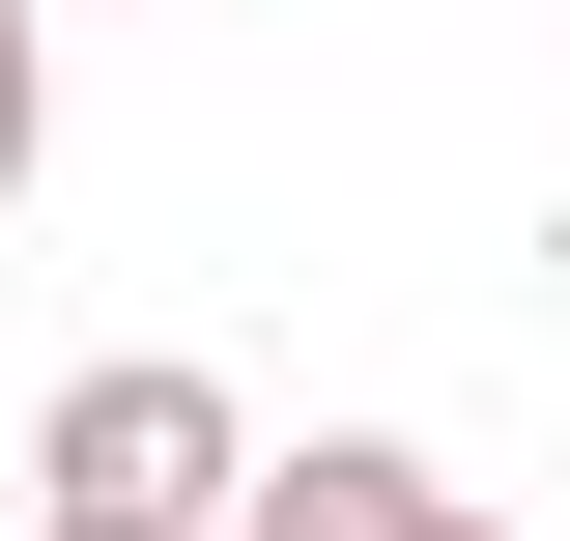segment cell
<instances>
[{
	"mask_svg": "<svg viewBox=\"0 0 570 541\" xmlns=\"http://www.w3.org/2000/svg\"><path fill=\"white\" fill-rule=\"evenodd\" d=\"M29 29H142V0H29Z\"/></svg>",
	"mask_w": 570,
	"mask_h": 541,
	"instance_id": "277c9868",
	"label": "cell"
},
{
	"mask_svg": "<svg viewBox=\"0 0 570 541\" xmlns=\"http://www.w3.org/2000/svg\"><path fill=\"white\" fill-rule=\"evenodd\" d=\"M257 484V400H228L200 342H86L58 400H29V513H142V541H228Z\"/></svg>",
	"mask_w": 570,
	"mask_h": 541,
	"instance_id": "6da1fadb",
	"label": "cell"
},
{
	"mask_svg": "<svg viewBox=\"0 0 570 541\" xmlns=\"http://www.w3.org/2000/svg\"><path fill=\"white\" fill-rule=\"evenodd\" d=\"M29 171H58V29L0 0V200H29Z\"/></svg>",
	"mask_w": 570,
	"mask_h": 541,
	"instance_id": "3957f363",
	"label": "cell"
},
{
	"mask_svg": "<svg viewBox=\"0 0 570 541\" xmlns=\"http://www.w3.org/2000/svg\"><path fill=\"white\" fill-rule=\"evenodd\" d=\"M29 541H142V513H29Z\"/></svg>",
	"mask_w": 570,
	"mask_h": 541,
	"instance_id": "5b68a950",
	"label": "cell"
},
{
	"mask_svg": "<svg viewBox=\"0 0 570 541\" xmlns=\"http://www.w3.org/2000/svg\"><path fill=\"white\" fill-rule=\"evenodd\" d=\"M228 541H513L456 456H400V427H285L257 484H228Z\"/></svg>",
	"mask_w": 570,
	"mask_h": 541,
	"instance_id": "7a4b0ae2",
	"label": "cell"
},
{
	"mask_svg": "<svg viewBox=\"0 0 570 541\" xmlns=\"http://www.w3.org/2000/svg\"><path fill=\"white\" fill-rule=\"evenodd\" d=\"M542 29H570V0H542Z\"/></svg>",
	"mask_w": 570,
	"mask_h": 541,
	"instance_id": "8992f818",
	"label": "cell"
}]
</instances>
